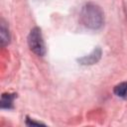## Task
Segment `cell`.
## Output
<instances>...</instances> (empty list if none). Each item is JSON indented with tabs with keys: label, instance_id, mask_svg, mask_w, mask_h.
<instances>
[{
	"label": "cell",
	"instance_id": "obj_1",
	"mask_svg": "<svg viewBox=\"0 0 127 127\" xmlns=\"http://www.w3.org/2000/svg\"><path fill=\"white\" fill-rule=\"evenodd\" d=\"M81 23L89 29L96 30L101 28L104 22V14L101 8L94 3H86L80 11Z\"/></svg>",
	"mask_w": 127,
	"mask_h": 127
},
{
	"label": "cell",
	"instance_id": "obj_2",
	"mask_svg": "<svg viewBox=\"0 0 127 127\" xmlns=\"http://www.w3.org/2000/svg\"><path fill=\"white\" fill-rule=\"evenodd\" d=\"M28 45L30 50L40 56L43 57L46 54V47H45V42L43 39V35L41 32V29L38 27H35L31 30L29 36H28Z\"/></svg>",
	"mask_w": 127,
	"mask_h": 127
},
{
	"label": "cell",
	"instance_id": "obj_3",
	"mask_svg": "<svg viewBox=\"0 0 127 127\" xmlns=\"http://www.w3.org/2000/svg\"><path fill=\"white\" fill-rule=\"evenodd\" d=\"M101 57V50L99 48H96L91 54H89L88 56H85L83 58L78 59V63L80 64L83 65H89V64H93L95 63H97L99 61Z\"/></svg>",
	"mask_w": 127,
	"mask_h": 127
},
{
	"label": "cell",
	"instance_id": "obj_4",
	"mask_svg": "<svg viewBox=\"0 0 127 127\" xmlns=\"http://www.w3.org/2000/svg\"><path fill=\"white\" fill-rule=\"evenodd\" d=\"M0 33H1V45L2 47L6 46L9 44L10 42V35H9V30L8 27L6 26V23L4 22V20H1V29H0Z\"/></svg>",
	"mask_w": 127,
	"mask_h": 127
},
{
	"label": "cell",
	"instance_id": "obj_5",
	"mask_svg": "<svg viewBox=\"0 0 127 127\" xmlns=\"http://www.w3.org/2000/svg\"><path fill=\"white\" fill-rule=\"evenodd\" d=\"M16 94L11 93H3L1 97V107L2 108H12L13 107V100Z\"/></svg>",
	"mask_w": 127,
	"mask_h": 127
},
{
	"label": "cell",
	"instance_id": "obj_6",
	"mask_svg": "<svg viewBox=\"0 0 127 127\" xmlns=\"http://www.w3.org/2000/svg\"><path fill=\"white\" fill-rule=\"evenodd\" d=\"M113 91L119 97H126L127 96V81H124V82L117 84L114 87Z\"/></svg>",
	"mask_w": 127,
	"mask_h": 127
}]
</instances>
